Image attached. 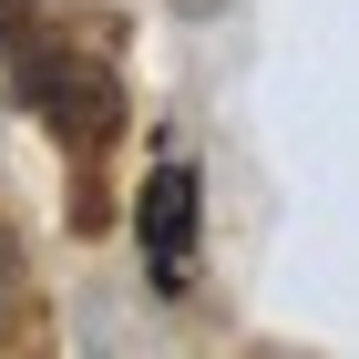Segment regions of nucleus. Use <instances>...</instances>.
<instances>
[{"mask_svg": "<svg viewBox=\"0 0 359 359\" xmlns=\"http://www.w3.org/2000/svg\"><path fill=\"white\" fill-rule=\"evenodd\" d=\"M134 226H144V277H154V298H185L195 287V165H154Z\"/></svg>", "mask_w": 359, "mask_h": 359, "instance_id": "obj_2", "label": "nucleus"}, {"mask_svg": "<svg viewBox=\"0 0 359 359\" xmlns=\"http://www.w3.org/2000/svg\"><path fill=\"white\" fill-rule=\"evenodd\" d=\"M0 62H11V93H21L72 154H103V144H113L123 103H113V72H103V62H83V41H62V31L21 21V11H0Z\"/></svg>", "mask_w": 359, "mask_h": 359, "instance_id": "obj_1", "label": "nucleus"}, {"mask_svg": "<svg viewBox=\"0 0 359 359\" xmlns=\"http://www.w3.org/2000/svg\"><path fill=\"white\" fill-rule=\"evenodd\" d=\"M11 308H21V236L0 226V329H11Z\"/></svg>", "mask_w": 359, "mask_h": 359, "instance_id": "obj_3", "label": "nucleus"}]
</instances>
